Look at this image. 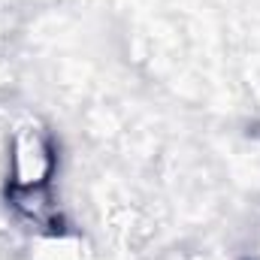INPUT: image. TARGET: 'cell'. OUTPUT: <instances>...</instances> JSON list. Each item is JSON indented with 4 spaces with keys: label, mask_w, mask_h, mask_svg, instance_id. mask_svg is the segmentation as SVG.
Returning <instances> with one entry per match:
<instances>
[{
    "label": "cell",
    "mask_w": 260,
    "mask_h": 260,
    "mask_svg": "<svg viewBox=\"0 0 260 260\" xmlns=\"http://www.w3.org/2000/svg\"><path fill=\"white\" fill-rule=\"evenodd\" d=\"M40 197H43V191H40L37 185H24V191H21V200H40ZM18 206H21V209H24L30 218H37V221H43V218H46V212H49L43 203H18Z\"/></svg>",
    "instance_id": "cell-1"
}]
</instances>
